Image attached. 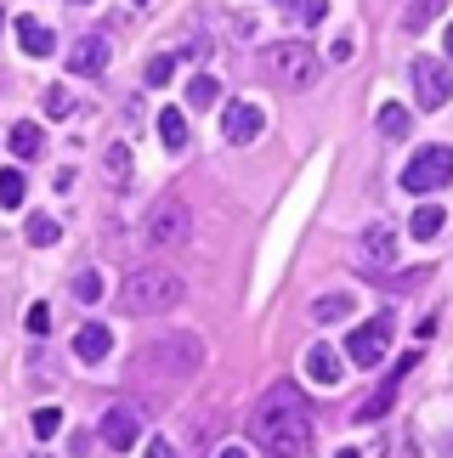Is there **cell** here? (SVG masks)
I'll list each match as a JSON object with an SVG mask.
<instances>
[{
  "label": "cell",
  "instance_id": "obj_1",
  "mask_svg": "<svg viewBox=\"0 0 453 458\" xmlns=\"http://www.w3.org/2000/svg\"><path fill=\"white\" fill-rule=\"evenodd\" d=\"M250 436H255V447L267 458H306V447H312L306 396L295 391V385H272V391L261 396L255 419H250Z\"/></svg>",
  "mask_w": 453,
  "mask_h": 458
},
{
  "label": "cell",
  "instance_id": "obj_2",
  "mask_svg": "<svg viewBox=\"0 0 453 458\" xmlns=\"http://www.w3.org/2000/svg\"><path fill=\"white\" fill-rule=\"evenodd\" d=\"M182 301H187V284L170 267H136L119 284V311H131V317H159V311H176Z\"/></svg>",
  "mask_w": 453,
  "mask_h": 458
},
{
  "label": "cell",
  "instance_id": "obj_3",
  "mask_svg": "<svg viewBox=\"0 0 453 458\" xmlns=\"http://www.w3.org/2000/svg\"><path fill=\"white\" fill-rule=\"evenodd\" d=\"M261 74L272 85H284V91H306V85L323 74V63L306 40H278V46L261 51Z\"/></svg>",
  "mask_w": 453,
  "mask_h": 458
},
{
  "label": "cell",
  "instance_id": "obj_4",
  "mask_svg": "<svg viewBox=\"0 0 453 458\" xmlns=\"http://www.w3.org/2000/svg\"><path fill=\"white\" fill-rule=\"evenodd\" d=\"M204 368V345L193 334H165L159 345H148L142 357H136V379L142 374H159V379H187Z\"/></svg>",
  "mask_w": 453,
  "mask_h": 458
},
{
  "label": "cell",
  "instance_id": "obj_5",
  "mask_svg": "<svg viewBox=\"0 0 453 458\" xmlns=\"http://www.w3.org/2000/svg\"><path fill=\"white\" fill-rule=\"evenodd\" d=\"M187 233H193V209L182 199H159L148 209V221H142V238L153 250H176V243H187Z\"/></svg>",
  "mask_w": 453,
  "mask_h": 458
},
{
  "label": "cell",
  "instance_id": "obj_6",
  "mask_svg": "<svg viewBox=\"0 0 453 458\" xmlns=\"http://www.w3.org/2000/svg\"><path fill=\"white\" fill-rule=\"evenodd\" d=\"M453 182V148H442V142H431V148H420L403 165V192H437V187H448Z\"/></svg>",
  "mask_w": 453,
  "mask_h": 458
},
{
  "label": "cell",
  "instance_id": "obj_7",
  "mask_svg": "<svg viewBox=\"0 0 453 458\" xmlns=\"http://www.w3.org/2000/svg\"><path fill=\"white\" fill-rule=\"evenodd\" d=\"M408 80H414V102H420L425 114L448 108V97H453V74H448V63H442V57H414V63H408Z\"/></svg>",
  "mask_w": 453,
  "mask_h": 458
},
{
  "label": "cell",
  "instance_id": "obj_8",
  "mask_svg": "<svg viewBox=\"0 0 453 458\" xmlns=\"http://www.w3.org/2000/svg\"><path fill=\"white\" fill-rule=\"evenodd\" d=\"M386 351H391V317L386 311L369 317L363 328H352V340H346V357H352L357 368H380V362H386Z\"/></svg>",
  "mask_w": 453,
  "mask_h": 458
},
{
  "label": "cell",
  "instance_id": "obj_9",
  "mask_svg": "<svg viewBox=\"0 0 453 458\" xmlns=\"http://www.w3.org/2000/svg\"><path fill=\"white\" fill-rule=\"evenodd\" d=\"M102 442H108L114 453H131L136 442H142V413H136L131 402H114V408L102 413Z\"/></svg>",
  "mask_w": 453,
  "mask_h": 458
},
{
  "label": "cell",
  "instance_id": "obj_10",
  "mask_svg": "<svg viewBox=\"0 0 453 458\" xmlns=\"http://www.w3.org/2000/svg\"><path fill=\"white\" fill-rule=\"evenodd\" d=\"M414 362H420V351H408V357H397V368L386 374V385H380V391L363 402L357 408V425H374V419H386L391 413V402H397V385H403L408 374H414Z\"/></svg>",
  "mask_w": 453,
  "mask_h": 458
},
{
  "label": "cell",
  "instance_id": "obj_11",
  "mask_svg": "<svg viewBox=\"0 0 453 458\" xmlns=\"http://www.w3.org/2000/svg\"><path fill=\"white\" fill-rule=\"evenodd\" d=\"M261 131H267V114H261L255 102H233V108L221 114V136H226L233 148H250Z\"/></svg>",
  "mask_w": 453,
  "mask_h": 458
},
{
  "label": "cell",
  "instance_id": "obj_12",
  "mask_svg": "<svg viewBox=\"0 0 453 458\" xmlns=\"http://www.w3.org/2000/svg\"><path fill=\"white\" fill-rule=\"evenodd\" d=\"M391 260H397V233L386 221H374L363 233V272H391Z\"/></svg>",
  "mask_w": 453,
  "mask_h": 458
},
{
  "label": "cell",
  "instance_id": "obj_13",
  "mask_svg": "<svg viewBox=\"0 0 453 458\" xmlns=\"http://www.w3.org/2000/svg\"><path fill=\"white\" fill-rule=\"evenodd\" d=\"M68 68H74V74H102V68H108V40H102V34H80V40L68 46Z\"/></svg>",
  "mask_w": 453,
  "mask_h": 458
},
{
  "label": "cell",
  "instance_id": "obj_14",
  "mask_svg": "<svg viewBox=\"0 0 453 458\" xmlns=\"http://www.w3.org/2000/svg\"><path fill=\"white\" fill-rule=\"evenodd\" d=\"M340 374H346V362H340L335 345H312L306 351V379L312 385H340Z\"/></svg>",
  "mask_w": 453,
  "mask_h": 458
},
{
  "label": "cell",
  "instance_id": "obj_15",
  "mask_svg": "<svg viewBox=\"0 0 453 458\" xmlns=\"http://www.w3.org/2000/svg\"><path fill=\"white\" fill-rule=\"evenodd\" d=\"M108 351H114V334L102 328V323H85V328L74 334V357H80V362H91V368H97L102 357H108Z\"/></svg>",
  "mask_w": 453,
  "mask_h": 458
},
{
  "label": "cell",
  "instance_id": "obj_16",
  "mask_svg": "<svg viewBox=\"0 0 453 458\" xmlns=\"http://www.w3.org/2000/svg\"><path fill=\"white\" fill-rule=\"evenodd\" d=\"M17 46H23L29 57H51V29L40 17H17Z\"/></svg>",
  "mask_w": 453,
  "mask_h": 458
},
{
  "label": "cell",
  "instance_id": "obj_17",
  "mask_svg": "<svg viewBox=\"0 0 453 458\" xmlns=\"http://www.w3.org/2000/svg\"><path fill=\"white\" fill-rule=\"evenodd\" d=\"M102 175H108V187H119V192L131 187V148L125 142H114L108 153H102Z\"/></svg>",
  "mask_w": 453,
  "mask_h": 458
},
{
  "label": "cell",
  "instance_id": "obj_18",
  "mask_svg": "<svg viewBox=\"0 0 453 458\" xmlns=\"http://www.w3.org/2000/svg\"><path fill=\"white\" fill-rule=\"evenodd\" d=\"M159 142H165L170 153L187 148V114H182V108H165V114H159Z\"/></svg>",
  "mask_w": 453,
  "mask_h": 458
},
{
  "label": "cell",
  "instance_id": "obj_19",
  "mask_svg": "<svg viewBox=\"0 0 453 458\" xmlns=\"http://www.w3.org/2000/svg\"><path fill=\"white\" fill-rule=\"evenodd\" d=\"M442 216H448L442 204H420V209H414V221H408V233L420 238V243H425V238H437V233H442Z\"/></svg>",
  "mask_w": 453,
  "mask_h": 458
},
{
  "label": "cell",
  "instance_id": "obj_20",
  "mask_svg": "<svg viewBox=\"0 0 453 458\" xmlns=\"http://www.w3.org/2000/svg\"><path fill=\"white\" fill-rule=\"evenodd\" d=\"M448 6V0H408V12H403V29L408 34H420V29H431L437 23V12Z\"/></svg>",
  "mask_w": 453,
  "mask_h": 458
},
{
  "label": "cell",
  "instance_id": "obj_21",
  "mask_svg": "<svg viewBox=\"0 0 453 458\" xmlns=\"http://www.w3.org/2000/svg\"><path fill=\"white\" fill-rule=\"evenodd\" d=\"M312 317H318V323H340V317H352V294H318V301H312Z\"/></svg>",
  "mask_w": 453,
  "mask_h": 458
},
{
  "label": "cell",
  "instance_id": "obj_22",
  "mask_svg": "<svg viewBox=\"0 0 453 458\" xmlns=\"http://www.w3.org/2000/svg\"><path fill=\"white\" fill-rule=\"evenodd\" d=\"M23 238L34 243V250H51V243L63 238V226L51 221V216H29V226H23Z\"/></svg>",
  "mask_w": 453,
  "mask_h": 458
},
{
  "label": "cell",
  "instance_id": "obj_23",
  "mask_svg": "<svg viewBox=\"0 0 453 458\" xmlns=\"http://www.w3.org/2000/svg\"><path fill=\"white\" fill-rule=\"evenodd\" d=\"M216 97H221V85L210 74H193V80H187V108H216Z\"/></svg>",
  "mask_w": 453,
  "mask_h": 458
},
{
  "label": "cell",
  "instance_id": "obj_24",
  "mask_svg": "<svg viewBox=\"0 0 453 458\" xmlns=\"http://www.w3.org/2000/svg\"><path fill=\"white\" fill-rule=\"evenodd\" d=\"M380 136H391V142L408 136V108L403 102H386V108H380Z\"/></svg>",
  "mask_w": 453,
  "mask_h": 458
},
{
  "label": "cell",
  "instance_id": "obj_25",
  "mask_svg": "<svg viewBox=\"0 0 453 458\" xmlns=\"http://www.w3.org/2000/svg\"><path fill=\"white\" fill-rule=\"evenodd\" d=\"M74 301H80V306H97V301H102V272H91V267L74 272Z\"/></svg>",
  "mask_w": 453,
  "mask_h": 458
},
{
  "label": "cell",
  "instance_id": "obj_26",
  "mask_svg": "<svg viewBox=\"0 0 453 458\" xmlns=\"http://www.w3.org/2000/svg\"><path fill=\"white\" fill-rule=\"evenodd\" d=\"M23 192H29L23 170H0V204H6V209H17V204H23Z\"/></svg>",
  "mask_w": 453,
  "mask_h": 458
},
{
  "label": "cell",
  "instance_id": "obj_27",
  "mask_svg": "<svg viewBox=\"0 0 453 458\" xmlns=\"http://www.w3.org/2000/svg\"><path fill=\"white\" fill-rule=\"evenodd\" d=\"M12 153L17 158H34V153H40V125H12Z\"/></svg>",
  "mask_w": 453,
  "mask_h": 458
},
{
  "label": "cell",
  "instance_id": "obj_28",
  "mask_svg": "<svg viewBox=\"0 0 453 458\" xmlns=\"http://www.w3.org/2000/svg\"><path fill=\"white\" fill-rule=\"evenodd\" d=\"M46 114L51 119H68V114H74V97H68L63 85H46Z\"/></svg>",
  "mask_w": 453,
  "mask_h": 458
},
{
  "label": "cell",
  "instance_id": "obj_29",
  "mask_svg": "<svg viewBox=\"0 0 453 458\" xmlns=\"http://www.w3.org/2000/svg\"><path fill=\"white\" fill-rule=\"evenodd\" d=\"M170 74H176V57H170V51L148 63V85H170Z\"/></svg>",
  "mask_w": 453,
  "mask_h": 458
},
{
  "label": "cell",
  "instance_id": "obj_30",
  "mask_svg": "<svg viewBox=\"0 0 453 458\" xmlns=\"http://www.w3.org/2000/svg\"><path fill=\"white\" fill-rule=\"evenodd\" d=\"M63 430V413L57 408H40V413H34V436H57Z\"/></svg>",
  "mask_w": 453,
  "mask_h": 458
},
{
  "label": "cell",
  "instance_id": "obj_31",
  "mask_svg": "<svg viewBox=\"0 0 453 458\" xmlns=\"http://www.w3.org/2000/svg\"><path fill=\"white\" fill-rule=\"evenodd\" d=\"M295 12H301V23H323V17H329V0H295Z\"/></svg>",
  "mask_w": 453,
  "mask_h": 458
},
{
  "label": "cell",
  "instance_id": "obj_32",
  "mask_svg": "<svg viewBox=\"0 0 453 458\" xmlns=\"http://www.w3.org/2000/svg\"><path fill=\"white\" fill-rule=\"evenodd\" d=\"M51 328V306H29V334H46Z\"/></svg>",
  "mask_w": 453,
  "mask_h": 458
},
{
  "label": "cell",
  "instance_id": "obj_33",
  "mask_svg": "<svg viewBox=\"0 0 453 458\" xmlns=\"http://www.w3.org/2000/svg\"><path fill=\"white\" fill-rule=\"evenodd\" d=\"M142 458H176V447H170V442H165V436H153V442L142 447Z\"/></svg>",
  "mask_w": 453,
  "mask_h": 458
},
{
  "label": "cell",
  "instance_id": "obj_34",
  "mask_svg": "<svg viewBox=\"0 0 453 458\" xmlns=\"http://www.w3.org/2000/svg\"><path fill=\"white\" fill-rule=\"evenodd\" d=\"M216 458H250V453H244V447H221Z\"/></svg>",
  "mask_w": 453,
  "mask_h": 458
},
{
  "label": "cell",
  "instance_id": "obj_35",
  "mask_svg": "<svg viewBox=\"0 0 453 458\" xmlns=\"http://www.w3.org/2000/svg\"><path fill=\"white\" fill-rule=\"evenodd\" d=\"M442 46H448V57H453V23H448V34H442Z\"/></svg>",
  "mask_w": 453,
  "mask_h": 458
},
{
  "label": "cell",
  "instance_id": "obj_36",
  "mask_svg": "<svg viewBox=\"0 0 453 458\" xmlns=\"http://www.w3.org/2000/svg\"><path fill=\"white\" fill-rule=\"evenodd\" d=\"M335 458H357V453H352V447H346V453H335Z\"/></svg>",
  "mask_w": 453,
  "mask_h": 458
},
{
  "label": "cell",
  "instance_id": "obj_37",
  "mask_svg": "<svg viewBox=\"0 0 453 458\" xmlns=\"http://www.w3.org/2000/svg\"><path fill=\"white\" fill-rule=\"evenodd\" d=\"M0 29H6V12H0Z\"/></svg>",
  "mask_w": 453,
  "mask_h": 458
},
{
  "label": "cell",
  "instance_id": "obj_38",
  "mask_svg": "<svg viewBox=\"0 0 453 458\" xmlns=\"http://www.w3.org/2000/svg\"><path fill=\"white\" fill-rule=\"evenodd\" d=\"M136 6H148V0H136Z\"/></svg>",
  "mask_w": 453,
  "mask_h": 458
},
{
  "label": "cell",
  "instance_id": "obj_39",
  "mask_svg": "<svg viewBox=\"0 0 453 458\" xmlns=\"http://www.w3.org/2000/svg\"><path fill=\"white\" fill-rule=\"evenodd\" d=\"M80 6H85V0H80Z\"/></svg>",
  "mask_w": 453,
  "mask_h": 458
}]
</instances>
